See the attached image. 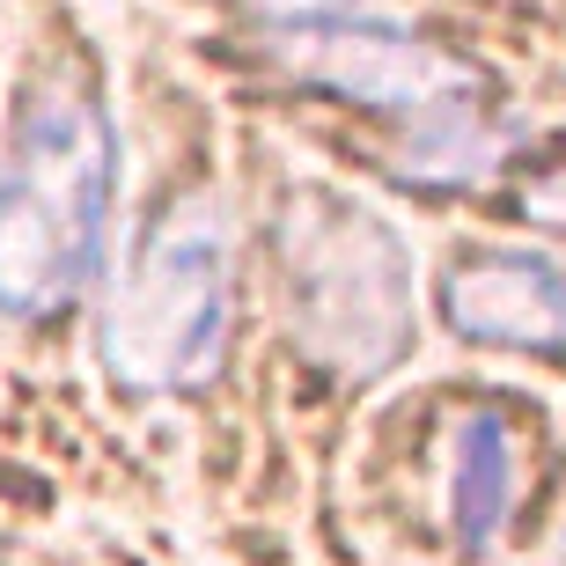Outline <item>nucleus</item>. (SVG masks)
Wrapping results in <instances>:
<instances>
[{"instance_id": "nucleus-1", "label": "nucleus", "mask_w": 566, "mask_h": 566, "mask_svg": "<svg viewBox=\"0 0 566 566\" xmlns=\"http://www.w3.org/2000/svg\"><path fill=\"white\" fill-rule=\"evenodd\" d=\"M280 287L294 354L338 382H376L420 338L412 251L376 207L332 185H294L280 207Z\"/></svg>"}, {"instance_id": "nucleus-2", "label": "nucleus", "mask_w": 566, "mask_h": 566, "mask_svg": "<svg viewBox=\"0 0 566 566\" xmlns=\"http://www.w3.org/2000/svg\"><path fill=\"white\" fill-rule=\"evenodd\" d=\"M111 191V140L88 104H44L0 177V302L22 316L82 287Z\"/></svg>"}, {"instance_id": "nucleus-3", "label": "nucleus", "mask_w": 566, "mask_h": 566, "mask_svg": "<svg viewBox=\"0 0 566 566\" xmlns=\"http://www.w3.org/2000/svg\"><path fill=\"white\" fill-rule=\"evenodd\" d=\"M229 294H235V251L221 199H185L147 235L133 287L111 316V360L147 390L207 382L229 338Z\"/></svg>"}, {"instance_id": "nucleus-4", "label": "nucleus", "mask_w": 566, "mask_h": 566, "mask_svg": "<svg viewBox=\"0 0 566 566\" xmlns=\"http://www.w3.org/2000/svg\"><path fill=\"white\" fill-rule=\"evenodd\" d=\"M273 66L287 82H310L324 96H346L360 111H427L441 96H463L479 88V74L441 52V44L412 38L405 22H390L382 8L368 15H316V22H273L265 38Z\"/></svg>"}, {"instance_id": "nucleus-5", "label": "nucleus", "mask_w": 566, "mask_h": 566, "mask_svg": "<svg viewBox=\"0 0 566 566\" xmlns=\"http://www.w3.org/2000/svg\"><path fill=\"white\" fill-rule=\"evenodd\" d=\"M449 332L471 346L566 354V265L537 251H479L441 280Z\"/></svg>"}, {"instance_id": "nucleus-6", "label": "nucleus", "mask_w": 566, "mask_h": 566, "mask_svg": "<svg viewBox=\"0 0 566 566\" xmlns=\"http://www.w3.org/2000/svg\"><path fill=\"white\" fill-rule=\"evenodd\" d=\"M515 140H523V126H515V118H501V111H485L479 88H463V96H441V104L412 111V126H405L398 155H390V177L427 185V191L485 185V177L515 155Z\"/></svg>"}, {"instance_id": "nucleus-7", "label": "nucleus", "mask_w": 566, "mask_h": 566, "mask_svg": "<svg viewBox=\"0 0 566 566\" xmlns=\"http://www.w3.org/2000/svg\"><path fill=\"white\" fill-rule=\"evenodd\" d=\"M457 537L471 552L493 545V530L507 523V507H515V441H507V427L493 420V412H471V420L457 427Z\"/></svg>"}, {"instance_id": "nucleus-8", "label": "nucleus", "mask_w": 566, "mask_h": 566, "mask_svg": "<svg viewBox=\"0 0 566 566\" xmlns=\"http://www.w3.org/2000/svg\"><path fill=\"white\" fill-rule=\"evenodd\" d=\"M515 207H523V221H537V229H566V163H559V169H537V177H523Z\"/></svg>"}]
</instances>
